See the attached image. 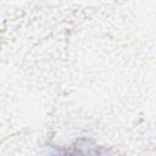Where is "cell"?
I'll return each mask as SVG.
<instances>
[{"label":"cell","instance_id":"cell-1","mask_svg":"<svg viewBox=\"0 0 156 156\" xmlns=\"http://www.w3.org/2000/svg\"><path fill=\"white\" fill-rule=\"evenodd\" d=\"M58 156H88L87 152L84 151V149H76V147H72L69 149L68 151L63 152L62 155H58Z\"/></svg>","mask_w":156,"mask_h":156}]
</instances>
